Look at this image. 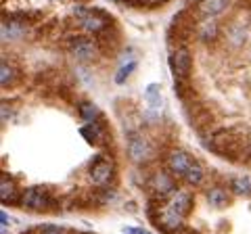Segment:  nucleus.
<instances>
[{
  "mask_svg": "<svg viewBox=\"0 0 251 234\" xmlns=\"http://www.w3.org/2000/svg\"><path fill=\"white\" fill-rule=\"evenodd\" d=\"M174 234H197V232L191 230V228H186V226H184V228H180V230H178V232H174Z\"/></svg>",
  "mask_w": 251,
  "mask_h": 234,
  "instance_id": "nucleus-23",
  "label": "nucleus"
},
{
  "mask_svg": "<svg viewBox=\"0 0 251 234\" xmlns=\"http://www.w3.org/2000/svg\"><path fill=\"white\" fill-rule=\"evenodd\" d=\"M75 19L77 25L88 34H103L111 25V17L100 9H75Z\"/></svg>",
  "mask_w": 251,
  "mask_h": 234,
  "instance_id": "nucleus-2",
  "label": "nucleus"
},
{
  "mask_svg": "<svg viewBox=\"0 0 251 234\" xmlns=\"http://www.w3.org/2000/svg\"><path fill=\"white\" fill-rule=\"evenodd\" d=\"M176 180H178V178L172 176L170 169H157V171H153V174H151V178H149V188H151L153 197L168 201L172 194L178 190Z\"/></svg>",
  "mask_w": 251,
  "mask_h": 234,
  "instance_id": "nucleus-5",
  "label": "nucleus"
},
{
  "mask_svg": "<svg viewBox=\"0 0 251 234\" xmlns=\"http://www.w3.org/2000/svg\"><path fill=\"white\" fill-rule=\"evenodd\" d=\"M15 77H17V71H15V67L9 65V61H2V63H0V80H2L0 84H2V88H6L9 84H13Z\"/></svg>",
  "mask_w": 251,
  "mask_h": 234,
  "instance_id": "nucleus-18",
  "label": "nucleus"
},
{
  "mask_svg": "<svg viewBox=\"0 0 251 234\" xmlns=\"http://www.w3.org/2000/svg\"><path fill=\"white\" fill-rule=\"evenodd\" d=\"M21 192L23 190H19L17 188V182L13 180L11 176H6V174H2V180H0V201L4 203V205H19L21 203Z\"/></svg>",
  "mask_w": 251,
  "mask_h": 234,
  "instance_id": "nucleus-9",
  "label": "nucleus"
},
{
  "mask_svg": "<svg viewBox=\"0 0 251 234\" xmlns=\"http://www.w3.org/2000/svg\"><path fill=\"white\" fill-rule=\"evenodd\" d=\"M80 115H82L84 121L97 123L100 119V109L94 103H90V100H84V103H80Z\"/></svg>",
  "mask_w": 251,
  "mask_h": 234,
  "instance_id": "nucleus-16",
  "label": "nucleus"
},
{
  "mask_svg": "<svg viewBox=\"0 0 251 234\" xmlns=\"http://www.w3.org/2000/svg\"><path fill=\"white\" fill-rule=\"evenodd\" d=\"M197 36L201 38L203 42L216 40V36H218V23L214 19H203L199 23V27H197Z\"/></svg>",
  "mask_w": 251,
  "mask_h": 234,
  "instance_id": "nucleus-14",
  "label": "nucleus"
},
{
  "mask_svg": "<svg viewBox=\"0 0 251 234\" xmlns=\"http://www.w3.org/2000/svg\"><path fill=\"white\" fill-rule=\"evenodd\" d=\"M136 2H147V4H157L159 0H136Z\"/></svg>",
  "mask_w": 251,
  "mask_h": 234,
  "instance_id": "nucleus-24",
  "label": "nucleus"
},
{
  "mask_svg": "<svg viewBox=\"0 0 251 234\" xmlns=\"http://www.w3.org/2000/svg\"><path fill=\"white\" fill-rule=\"evenodd\" d=\"M69 50H72V54L77 61L88 63V61H92L94 57H97L99 44L88 36H74L72 40H69Z\"/></svg>",
  "mask_w": 251,
  "mask_h": 234,
  "instance_id": "nucleus-7",
  "label": "nucleus"
},
{
  "mask_svg": "<svg viewBox=\"0 0 251 234\" xmlns=\"http://www.w3.org/2000/svg\"><path fill=\"white\" fill-rule=\"evenodd\" d=\"M57 205L54 197L49 192V188L44 186H29L21 192V203L19 207L25 209V211H36V213H44L50 211V209Z\"/></svg>",
  "mask_w": 251,
  "mask_h": 234,
  "instance_id": "nucleus-1",
  "label": "nucleus"
},
{
  "mask_svg": "<svg viewBox=\"0 0 251 234\" xmlns=\"http://www.w3.org/2000/svg\"><path fill=\"white\" fill-rule=\"evenodd\" d=\"M230 4V0H199L197 2V13L203 19H214L220 13L226 11V6Z\"/></svg>",
  "mask_w": 251,
  "mask_h": 234,
  "instance_id": "nucleus-11",
  "label": "nucleus"
},
{
  "mask_svg": "<svg viewBox=\"0 0 251 234\" xmlns=\"http://www.w3.org/2000/svg\"><path fill=\"white\" fill-rule=\"evenodd\" d=\"M134 69H136V61H130L128 65H126V63H122L120 71L115 73V82H117V84H124V82H126V77H128L132 71H134Z\"/></svg>",
  "mask_w": 251,
  "mask_h": 234,
  "instance_id": "nucleus-19",
  "label": "nucleus"
},
{
  "mask_svg": "<svg viewBox=\"0 0 251 234\" xmlns=\"http://www.w3.org/2000/svg\"><path fill=\"white\" fill-rule=\"evenodd\" d=\"M205 199L214 209H226L230 205V192L222 188V186H211L205 192Z\"/></svg>",
  "mask_w": 251,
  "mask_h": 234,
  "instance_id": "nucleus-12",
  "label": "nucleus"
},
{
  "mask_svg": "<svg viewBox=\"0 0 251 234\" xmlns=\"http://www.w3.org/2000/svg\"><path fill=\"white\" fill-rule=\"evenodd\" d=\"M145 96H147V103H149V109H151V113H153V111H157V109H161L163 98H161V86H159V84H151V86H147Z\"/></svg>",
  "mask_w": 251,
  "mask_h": 234,
  "instance_id": "nucleus-15",
  "label": "nucleus"
},
{
  "mask_svg": "<svg viewBox=\"0 0 251 234\" xmlns=\"http://www.w3.org/2000/svg\"><path fill=\"white\" fill-rule=\"evenodd\" d=\"M126 151H128V159L136 165H143L153 157V146L147 140L145 134H140L138 130H130L126 136Z\"/></svg>",
  "mask_w": 251,
  "mask_h": 234,
  "instance_id": "nucleus-3",
  "label": "nucleus"
},
{
  "mask_svg": "<svg viewBox=\"0 0 251 234\" xmlns=\"http://www.w3.org/2000/svg\"><path fill=\"white\" fill-rule=\"evenodd\" d=\"M241 4L243 6H251V0H241Z\"/></svg>",
  "mask_w": 251,
  "mask_h": 234,
  "instance_id": "nucleus-25",
  "label": "nucleus"
},
{
  "mask_svg": "<svg viewBox=\"0 0 251 234\" xmlns=\"http://www.w3.org/2000/svg\"><path fill=\"white\" fill-rule=\"evenodd\" d=\"M168 203L172 207L176 209V211H180L184 217H188V213L193 211V207H195V199H193V194L188 192V190H182V188H178L172 197L168 199Z\"/></svg>",
  "mask_w": 251,
  "mask_h": 234,
  "instance_id": "nucleus-10",
  "label": "nucleus"
},
{
  "mask_svg": "<svg viewBox=\"0 0 251 234\" xmlns=\"http://www.w3.org/2000/svg\"><path fill=\"white\" fill-rule=\"evenodd\" d=\"M182 180L188 186H195V188H197V186H201L203 180H205V169H203V165H201L199 161H195L193 165H191V169L186 171V176L182 178Z\"/></svg>",
  "mask_w": 251,
  "mask_h": 234,
  "instance_id": "nucleus-13",
  "label": "nucleus"
},
{
  "mask_svg": "<svg viewBox=\"0 0 251 234\" xmlns=\"http://www.w3.org/2000/svg\"><path fill=\"white\" fill-rule=\"evenodd\" d=\"M0 220H2V228H6V226H9L13 220H11V217H9V213H6V211H2V213H0Z\"/></svg>",
  "mask_w": 251,
  "mask_h": 234,
  "instance_id": "nucleus-21",
  "label": "nucleus"
},
{
  "mask_svg": "<svg viewBox=\"0 0 251 234\" xmlns=\"http://www.w3.org/2000/svg\"><path fill=\"white\" fill-rule=\"evenodd\" d=\"M113 174H115V165L107 155H99L97 159H92L88 176H90V182L97 186V188H107L113 180Z\"/></svg>",
  "mask_w": 251,
  "mask_h": 234,
  "instance_id": "nucleus-4",
  "label": "nucleus"
},
{
  "mask_svg": "<svg viewBox=\"0 0 251 234\" xmlns=\"http://www.w3.org/2000/svg\"><path fill=\"white\" fill-rule=\"evenodd\" d=\"M38 234H69V230L57 224H46L42 228H38Z\"/></svg>",
  "mask_w": 251,
  "mask_h": 234,
  "instance_id": "nucleus-20",
  "label": "nucleus"
},
{
  "mask_svg": "<svg viewBox=\"0 0 251 234\" xmlns=\"http://www.w3.org/2000/svg\"><path fill=\"white\" fill-rule=\"evenodd\" d=\"M230 190L237 197H251V180L245 176L241 178H232L230 180Z\"/></svg>",
  "mask_w": 251,
  "mask_h": 234,
  "instance_id": "nucleus-17",
  "label": "nucleus"
},
{
  "mask_svg": "<svg viewBox=\"0 0 251 234\" xmlns=\"http://www.w3.org/2000/svg\"><path fill=\"white\" fill-rule=\"evenodd\" d=\"M126 234H149L147 230H140V228H124Z\"/></svg>",
  "mask_w": 251,
  "mask_h": 234,
  "instance_id": "nucleus-22",
  "label": "nucleus"
},
{
  "mask_svg": "<svg viewBox=\"0 0 251 234\" xmlns=\"http://www.w3.org/2000/svg\"><path fill=\"white\" fill-rule=\"evenodd\" d=\"M168 169H170V174L174 176V178H184L186 176V171L191 169V165L195 163V159L188 155L186 151L182 149H176V151H172L168 155Z\"/></svg>",
  "mask_w": 251,
  "mask_h": 234,
  "instance_id": "nucleus-8",
  "label": "nucleus"
},
{
  "mask_svg": "<svg viewBox=\"0 0 251 234\" xmlns=\"http://www.w3.org/2000/svg\"><path fill=\"white\" fill-rule=\"evenodd\" d=\"M111 2H120V0H111Z\"/></svg>",
  "mask_w": 251,
  "mask_h": 234,
  "instance_id": "nucleus-26",
  "label": "nucleus"
},
{
  "mask_svg": "<svg viewBox=\"0 0 251 234\" xmlns=\"http://www.w3.org/2000/svg\"><path fill=\"white\" fill-rule=\"evenodd\" d=\"M170 67H172V73H174L176 80H188L191 71H193V57H191V52H188V48L180 46V48L172 52Z\"/></svg>",
  "mask_w": 251,
  "mask_h": 234,
  "instance_id": "nucleus-6",
  "label": "nucleus"
}]
</instances>
